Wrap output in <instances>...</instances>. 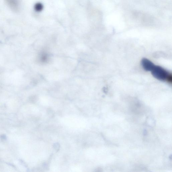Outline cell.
I'll return each instance as SVG.
<instances>
[{
    "label": "cell",
    "mask_w": 172,
    "mask_h": 172,
    "mask_svg": "<svg viewBox=\"0 0 172 172\" xmlns=\"http://www.w3.org/2000/svg\"><path fill=\"white\" fill-rule=\"evenodd\" d=\"M43 8L42 5L40 3H37L35 5V9L37 11H40Z\"/></svg>",
    "instance_id": "obj_4"
},
{
    "label": "cell",
    "mask_w": 172,
    "mask_h": 172,
    "mask_svg": "<svg viewBox=\"0 0 172 172\" xmlns=\"http://www.w3.org/2000/svg\"><path fill=\"white\" fill-rule=\"evenodd\" d=\"M147 132L146 130H145L144 131V135L145 136H146L147 135Z\"/></svg>",
    "instance_id": "obj_5"
},
{
    "label": "cell",
    "mask_w": 172,
    "mask_h": 172,
    "mask_svg": "<svg viewBox=\"0 0 172 172\" xmlns=\"http://www.w3.org/2000/svg\"><path fill=\"white\" fill-rule=\"evenodd\" d=\"M142 65L144 69L146 71H151L154 64L149 60L144 58L141 61Z\"/></svg>",
    "instance_id": "obj_2"
},
{
    "label": "cell",
    "mask_w": 172,
    "mask_h": 172,
    "mask_svg": "<svg viewBox=\"0 0 172 172\" xmlns=\"http://www.w3.org/2000/svg\"><path fill=\"white\" fill-rule=\"evenodd\" d=\"M151 72L153 76L157 79L172 83V74L162 67L154 65Z\"/></svg>",
    "instance_id": "obj_1"
},
{
    "label": "cell",
    "mask_w": 172,
    "mask_h": 172,
    "mask_svg": "<svg viewBox=\"0 0 172 172\" xmlns=\"http://www.w3.org/2000/svg\"><path fill=\"white\" fill-rule=\"evenodd\" d=\"M169 158L170 159H171V160L172 159V155L171 154L169 156Z\"/></svg>",
    "instance_id": "obj_6"
},
{
    "label": "cell",
    "mask_w": 172,
    "mask_h": 172,
    "mask_svg": "<svg viewBox=\"0 0 172 172\" xmlns=\"http://www.w3.org/2000/svg\"><path fill=\"white\" fill-rule=\"evenodd\" d=\"M8 5L14 11L18 10L19 6V0H6Z\"/></svg>",
    "instance_id": "obj_3"
}]
</instances>
